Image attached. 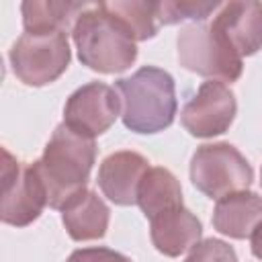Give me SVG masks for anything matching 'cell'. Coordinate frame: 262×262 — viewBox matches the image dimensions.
<instances>
[{
	"instance_id": "21",
	"label": "cell",
	"mask_w": 262,
	"mask_h": 262,
	"mask_svg": "<svg viewBox=\"0 0 262 262\" xmlns=\"http://www.w3.org/2000/svg\"><path fill=\"white\" fill-rule=\"evenodd\" d=\"M250 244H252V254H254L258 260H262V221H260V223L256 225V229L252 231Z\"/></svg>"
},
{
	"instance_id": "22",
	"label": "cell",
	"mask_w": 262,
	"mask_h": 262,
	"mask_svg": "<svg viewBox=\"0 0 262 262\" xmlns=\"http://www.w3.org/2000/svg\"><path fill=\"white\" fill-rule=\"evenodd\" d=\"M260 184H262V170H260Z\"/></svg>"
},
{
	"instance_id": "13",
	"label": "cell",
	"mask_w": 262,
	"mask_h": 262,
	"mask_svg": "<svg viewBox=\"0 0 262 262\" xmlns=\"http://www.w3.org/2000/svg\"><path fill=\"white\" fill-rule=\"evenodd\" d=\"M262 221V196L252 190H239L217 201L213 227L233 239H246Z\"/></svg>"
},
{
	"instance_id": "15",
	"label": "cell",
	"mask_w": 262,
	"mask_h": 262,
	"mask_svg": "<svg viewBox=\"0 0 262 262\" xmlns=\"http://www.w3.org/2000/svg\"><path fill=\"white\" fill-rule=\"evenodd\" d=\"M88 2L72 0H27L20 4L25 33H68L88 8Z\"/></svg>"
},
{
	"instance_id": "5",
	"label": "cell",
	"mask_w": 262,
	"mask_h": 262,
	"mask_svg": "<svg viewBox=\"0 0 262 262\" xmlns=\"http://www.w3.org/2000/svg\"><path fill=\"white\" fill-rule=\"evenodd\" d=\"M178 61L188 72L199 76L235 82L242 76V57L215 33L211 23L186 25L176 39Z\"/></svg>"
},
{
	"instance_id": "6",
	"label": "cell",
	"mask_w": 262,
	"mask_h": 262,
	"mask_svg": "<svg viewBox=\"0 0 262 262\" xmlns=\"http://www.w3.org/2000/svg\"><path fill=\"white\" fill-rule=\"evenodd\" d=\"M10 66L27 86L55 82L70 66L68 33H23L10 49Z\"/></svg>"
},
{
	"instance_id": "16",
	"label": "cell",
	"mask_w": 262,
	"mask_h": 262,
	"mask_svg": "<svg viewBox=\"0 0 262 262\" xmlns=\"http://www.w3.org/2000/svg\"><path fill=\"white\" fill-rule=\"evenodd\" d=\"M137 205L147 219H154L170 209L182 207V188L178 178L166 168H149L139 184Z\"/></svg>"
},
{
	"instance_id": "18",
	"label": "cell",
	"mask_w": 262,
	"mask_h": 262,
	"mask_svg": "<svg viewBox=\"0 0 262 262\" xmlns=\"http://www.w3.org/2000/svg\"><path fill=\"white\" fill-rule=\"evenodd\" d=\"M221 4H211V2H156V14H158V23L160 25H176L182 20H194V23H203L205 18H209V14H213Z\"/></svg>"
},
{
	"instance_id": "7",
	"label": "cell",
	"mask_w": 262,
	"mask_h": 262,
	"mask_svg": "<svg viewBox=\"0 0 262 262\" xmlns=\"http://www.w3.org/2000/svg\"><path fill=\"white\" fill-rule=\"evenodd\" d=\"M2 203L0 217L6 225L25 227L33 223L47 205V192L35 164L18 162L8 149H2Z\"/></svg>"
},
{
	"instance_id": "17",
	"label": "cell",
	"mask_w": 262,
	"mask_h": 262,
	"mask_svg": "<svg viewBox=\"0 0 262 262\" xmlns=\"http://www.w3.org/2000/svg\"><path fill=\"white\" fill-rule=\"evenodd\" d=\"M102 8L135 39L145 41L158 33V14L156 2H141V0H115V2H100Z\"/></svg>"
},
{
	"instance_id": "19",
	"label": "cell",
	"mask_w": 262,
	"mask_h": 262,
	"mask_svg": "<svg viewBox=\"0 0 262 262\" xmlns=\"http://www.w3.org/2000/svg\"><path fill=\"white\" fill-rule=\"evenodd\" d=\"M184 262H237V256L229 244L211 237L199 242Z\"/></svg>"
},
{
	"instance_id": "12",
	"label": "cell",
	"mask_w": 262,
	"mask_h": 262,
	"mask_svg": "<svg viewBox=\"0 0 262 262\" xmlns=\"http://www.w3.org/2000/svg\"><path fill=\"white\" fill-rule=\"evenodd\" d=\"M149 233L160 254L176 258L199 244L203 225L186 207H176L149 219Z\"/></svg>"
},
{
	"instance_id": "3",
	"label": "cell",
	"mask_w": 262,
	"mask_h": 262,
	"mask_svg": "<svg viewBox=\"0 0 262 262\" xmlns=\"http://www.w3.org/2000/svg\"><path fill=\"white\" fill-rule=\"evenodd\" d=\"M78 59L82 66L100 72L117 74L127 70L137 59V41L102 8V4H90L72 31Z\"/></svg>"
},
{
	"instance_id": "11",
	"label": "cell",
	"mask_w": 262,
	"mask_h": 262,
	"mask_svg": "<svg viewBox=\"0 0 262 262\" xmlns=\"http://www.w3.org/2000/svg\"><path fill=\"white\" fill-rule=\"evenodd\" d=\"M149 168V162L137 151H115L106 156L98 168V186L111 203L121 207L135 205L139 184Z\"/></svg>"
},
{
	"instance_id": "1",
	"label": "cell",
	"mask_w": 262,
	"mask_h": 262,
	"mask_svg": "<svg viewBox=\"0 0 262 262\" xmlns=\"http://www.w3.org/2000/svg\"><path fill=\"white\" fill-rule=\"evenodd\" d=\"M96 160L94 139L76 133L66 123L57 125L43 156L33 162L47 192L51 209H63L74 196L86 190L90 170Z\"/></svg>"
},
{
	"instance_id": "14",
	"label": "cell",
	"mask_w": 262,
	"mask_h": 262,
	"mask_svg": "<svg viewBox=\"0 0 262 262\" xmlns=\"http://www.w3.org/2000/svg\"><path fill=\"white\" fill-rule=\"evenodd\" d=\"M111 211L94 190H82L61 209L66 231L76 242H90L104 237L108 229Z\"/></svg>"
},
{
	"instance_id": "2",
	"label": "cell",
	"mask_w": 262,
	"mask_h": 262,
	"mask_svg": "<svg viewBox=\"0 0 262 262\" xmlns=\"http://www.w3.org/2000/svg\"><path fill=\"white\" fill-rule=\"evenodd\" d=\"M121 98V119L135 133H158L176 117L174 78L156 66H143L129 78L115 82Z\"/></svg>"
},
{
	"instance_id": "9",
	"label": "cell",
	"mask_w": 262,
	"mask_h": 262,
	"mask_svg": "<svg viewBox=\"0 0 262 262\" xmlns=\"http://www.w3.org/2000/svg\"><path fill=\"white\" fill-rule=\"evenodd\" d=\"M237 102L233 92L217 80L203 82L196 94L184 104L180 121L194 137H213L229 129L235 119Z\"/></svg>"
},
{
	"instance_id": "4",
	"label": "cell",
	"mask_w": 262,
	"mask_h": 262,
	"mask_svg": "<svg viewBox=\"0 0 262 262\" xmlns=\"http://www.w3.org/2000/svg\"><path fill=\"white\" fill-rule=\"evenodd\" d=\"M190 180L196 190L219 201L246 190L254 180V170L231 143H205L190 160Z\"/></svg>"
},
{
	"instance_id": "8",
	"label": "cell",
	"mask_w": 262,
	"mask_h": 262,
	"mask_svg": "<svg viewBox=\"0 0 262 262\" xmlns=\"http://www.w3.org/2000/svg\"><path fill=\"white\" fill-rule=\"evenodd\" d=\"M121 115V98L104 82H90L70 94L63 106V123L80 135H102Z\"/></svg>"
},
{
	"instance_id": "10",
	"label": "cell",
	"mask_w": 262,
	"mask_h": 262,
	"mask_svg": "<svg viewBox=\"0 0 262 262\" xmlns=\"http://www.w3.org/2000/svg\"><path fill=\"white\" fill-rule=\"evenodd\" d=\"M211 27L239 55L262 49V4L250 0L225 2L217 8Z\"/></svg>"
},
{
	"instance_id": "20",
	"label": "cell",
	"mask_w": 262,
	"mask_h": 262,
	"mask_svg": "<svg viewBox=\"0 0 262 262\" xmlns=\"http://www.w3.org/2000/svg\"><path fill=\"white\" fill-rule=\"evenodd\" d=\"M66 262H131V258L111 248H82L72 252Z\"/></svg>"
}]
</instances>
